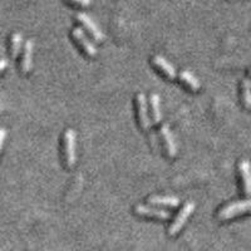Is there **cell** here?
<instances>
[{"label": "cell", "mask_w": 251, "mask_h": 251, "mask_svg": "<svg viewBox=\"0 0 251 251\" xmlns=\"http://www.w3.org/2000/svg\"><path fill=\"white\" fill-rule=\"evenodd\" d=\"M5 137H6V131L4 128H0V152H1V149H3Z\"/></svg>", "instance_id": "ac0fdd59"}, {"label": "cell", "mask_w": 251, "mask_h": 251, "mask_svg": "<svg viewBox=\"0 0 251 251\" xmlns=\"http://www.w3.org/2000/svg\"><path fill=\"white\" fill-rule=\"evenodd\" d=\"M69 3H73L79 6H89L91 5V0H67Z\"/></svg>", "instance_id": "e0dca14e"}, {"label": "cell", "mask_w": 251, "mask_h": 251, "mask_svg": "<svg viewBox=\"0 0 251 251\" xmlns=\"http://www.w3.org/2000/svg\"><path fill=\"white\" fill-rule=\"evenodd\" d=\"M134 212L140 216L146 217H153V219L160 220H169L171 217V214L166 210H161V208H152L145 205H137L134 207Z\"/></svg>", "instance_id": "52a82bcc"}, {"label": "cell", "mask_w": 251, "mask_h": 251, "mask_svg": "<svg viewBox=\"0 0 251 251\" xmlns=\"http://www.w3.org/2000/svg\"><path fill=\"white\" fill-rule=\"evenodd\" d=\"M33 50H34V40L29 39L28 42L24 46V51H23V58H22V62H20V68L24 75L29 73L33 66Z\"/></svg>", "instance_id": "9c48e42d"}, {"label": "cell", "mask_w": 251, "mask_h": 251, "mask_svg": "<svg viewBox=\"0 0 251 251\" xmlns=\"http://www.w3.org/2000/svg\"><path fill=\"white\" fill-rule=\"evenodd\" d=\"M63 156H64V162L68 169H72L75 163V129L68 128L64 132L63 136Z\"/></svg>", "instance_id": "6da1fadb"}, {"label": "cell", "mask_w": 251, "mask_h": 251, "mask_svg": "<svg viewBox=\"0 0 251 251\" xmlns=\"http://www.w3.org/2000/svg\"><path fill=\"white\" fill-rule=\"evenodd\" d=\"M243 100L246 108H250V82L245 79L243 83Z\"/></svg>", "instance_id": "2e32d148"}, {"label": "cell", "mask_w": 251, "mask_h": 251, "mask_svg": "<svg viewBox=\"0 0 251 251\" xmlns=\"http://www.w3.org/2000/svg\"><path fill=\"white\" fill-rule=\"evenodd\" d=\"M160 133L162 136V140L165 142V147H166V152L169 154L170 157H175L177 153V146L176 142L174 140V136L171 133V129H170L169 125H162L160 128Z\"/></svg>", "instance_id": "ba28073f"}, {"label": "cell", "mask_w": 251, "mask_h": 251, "mask_svg": "<svg viewBox=\"0 0 251 251\" xmlns=\"http://www.w3.org/2000/svg\"><path fill=\"white\" fill-rule=\"evenodd\" d=\"M136 103H137V117L140 127L145 131H149L151 128V121L149 117V111H147V100L143 93H138L136 96Z\"/></svg>", "instance_id": "277c9868"}, {"label": "cell", "mask_w": 251, "mask_h": 251, "mask_svg": "<svg viewBox=\"0 0 251 251\" xmlns=\"http://www.w3.org/2000/svg\"><path fill=\"white\" fill-rule=\"evenodd\" d=\"M22 43H23V35L20 33H14L12 35V39H10V55H12V58H17L19 55Z\"/></svg>", "instance_id": "9a60e30c"}, {"label": "cell", "mask_w": 251, "mask_h": 251, "mask_svg": "<svg viewBox=\"0 0 251 251\" xmlns=\"http://www.w3.org/2000/svg\"><path fill=\"white\" fill-rule=\"evenodd\" d=\"M180 79L185 83L186 86L191 91H199L200 89V82L197 80V78L194 75H191L190 72L182 71L180 73Z\"/></svg>", "instance_id": "5bb4252c"}, {"label": "cell", "mask_w": 251, "mask_h": 251, "mask_svg": "<svg viewBox=\"0 0 251 251\" xmlns=\"http://www.w3.org/2000/svg\"><path fill=\"white\" fill-rule=\"evenodd\" d=\"M152 62H153L154 66L160 69L169 79H175V78H176V71H175L174 67H172L165 58L161 57V55H154Z\"/></svg>", "instance_id": "8fae6325"}, {"label": "cell", "mask_w": 251, "mask_h": 251, "mask_svg": "<svg viewBox=\"0 0 251 251\" xmlns=\"http://www.w3.org/2000/svg\"><path fill=\"white\" fill-rule=\"evenodd\" d=\"M6 67H8V60L5 58H1L0 59V72H3Z\"/></svg>", "instance_id": "d6986e66"}, {"label": "cell", "mask_w": 251, "mask_h": 251, "mask_svg": "<svg viewBox=\"0 0 251 251\" xmlns=\"http://www.w3.org/2000/svg\"><path fill=\"white\" fill-rule=\"evenodd\" d=\"M239 172H240V177H241V182H243L244 192H245L246 196H249L251 191V177H250V163H249L248 160L240 161Z\"/></svg>", "instance_id": "30bf717a"}, {"label": "cell", "mask_w": 251, "mask_h": 251, "mask_svg": "<svg viewBox=\"0 0 251 251\" xmlns=\"http://www.w3.org/2000/svg\"><path fill=\"white\" fill-rule=\"evenodd\" d=\"M150 104H151V114L153 118V122L156 125L161 122L162 120V113H161V106H160V96L157 93H152L150 96Z\"/></svg>", "instance_id": "4fadbf2b"}, {"label": "cell", "mask_w": 251, "mask_h": 251, "mask_svg": "<svg viewBox=\"0 0 251 251\" xmlns=\"http://www.w3.org/2000/svg\"><path fill=\"white\" fill-rule=\"evenodd\" d=\"M249 208H250V200L249 199L228 203V205L224 206L223 208H220V211L217 212V219L223 220V221L230 220L240 214H246L249 211Z\"/></svg>", "instance_id": "7a4b0ae2"}, {"label": "cell", "mask_w": 251, "mask_h": 251, "mask_svg": "<svg viewBox=\"0 0 251 251\" xmlns=\"http://www.w3.org/2000/svg\"><path fill=\"white\" fill-rule=\"evenodd\" d=\"M72 35L75 39V42L78 43V46L83 49V51L86 53L87 55L89 57H94V55H97V48L94 47V44L92 43L91 40L88 39L86 34H84V31H83L82 28H75L73 31H72Z\"/></svg>", "instance_id": "5b68a950"}, {"label": "cell", "mask_w": 251, "mask_h": 251, "mask_svg": "<svg viewBox=\"0 0 251 251\" xmlns=\"http://www.w3.org/2000/svg\"><path fill=\"white\" fill-rule=\"evenodd\" d=\"M149 202L157 206H169V207H177L180 205V200L175 196H151L149 197Z\"/></svg>", "instance_id": "7c38bea8"}, {"label": "cell", "mask_w": 251, "mask_h": 251, "mask_svg": "<svg viewBox=\"0 0 251 251\" xmlns=\"http://www.w3.org/2000/svg\"><path fill=\"white\" fill-rule=\"evenodd\" d=\"M195 210V202L192 201H188L183 205V207L181 208V211L177 214V216L175 217V220L172 221V224L169 227V235L170 236H175L178 232L181 231V228L183 227V225L186 224L187 219L191 216V214Z\"/></svg>", "instance_id": "3957f363"}, {"label": "cell", "mask_w": 251, "mask_h": 251, "mask_svg": "<svg viewBox=\"0 0 251 251\" xmlns=\"http://www.w3.org/2000/svg\"><path fill=\"white\" fill-rule=\"evenodd\" d=\"M75 18H77L78 22L88 30V33L94 38V39L97 40V42H103L104 35H103V33L100 31V29L98 28L97 24L94 23L93 20L91 19L89 15H87L86 13H78Z\"/></svg>", "instance_id": "8992f818"}]
</instances>
